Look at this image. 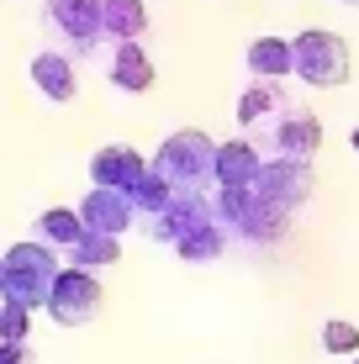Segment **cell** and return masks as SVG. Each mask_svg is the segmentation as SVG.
I'll return each mask as SVG.
<instances>
[{
    "label": "cell",
    "instance_id": "1",
    "mask_svg": "<svg viewBox=\"0 0 359 364\" xmlns=\"http://www.w3.org/2000/svg\"><path fill=\"white\" fill-rule=\"evenodd\" d=\"M212 217H217L232 237H249V243H280V237L291 232V217H286L280 206H269L254 185H217Z\"/></svg>",
    "mask_w": 359,
    "mask_h": 364
},
{
    "label": "cell",
    "instance_id": "2",
    "mask_svg": "<svg viewBox=\"0 0 359 364\" xmlns=\"http://www.w3.org/2000/svg\"><path fill=\"white\" fill-rule=\"evenodd\" d=\"M154 174H164L185 196H212L217 191V143L206 132H175L154 154Z\"/></svg>",
    "mask_w": 359,
    "mask_h": 364
},
{
    "label": "cell",
    "instance_id": "3",
    "mask_svg": "<svg viewBox=\"0 0 359 364\" xmlns=\"http://www.w3.org/2000/svg\"><path fill=\"white\" fill-rule=\"evenodd\" d=\"M58 248L53 243H11L6 248V264H0V280H6V296L21 301V306H48V296H53L58 285Z\"/></svg>",
    "mask_w": 359,
    "mask_h": 364
},
{
    "label": "cell",
    "instance_id": "4",
    "mask_svg": "<svg viewBox=\"0 0 359 364\" xmlns=\"http://www.w3.org/2000/svg\"><path fill=\"white\" fill-rule=\"evenodd\" d=\"M43 16L64 37L69 58H101L111 32H106V0H48Z\"/></svg>",
    "mask_w": 359,
    "mask_h": 364
},
{
    "label": "cell",
    "instance_id": "5",
    "mask_svg": "<svg viewBox=\"0 0 359 364\" xmlns=\"http://www.w3.org/2000/svg\"><path fill=\"white\" fill-rule=\"evenodd\" d=\"M296 48V74H301L306 85H317V90H333V85H349V43H343L338 32H301L291 37Z\"/></svg>",
    "mask_w": 359,
    "mask_h": 364
},
{
    "label": "cell",
    "instance_id": "6",
    "mask_svg": "<svg viewBox=\"0 0 359 364\" xmlns=\"http://www.w3.org/2000/svg\"><path fill=\"white\" fill-rule=\"evenodd\" d=\"M259 143L249 137V143L259 148L264 159H312L317 148H323V122L312 117V111H280L275 122H264V127H254Z\"/></svg>",
    "mask_w": 359,
    "mask_h": 364
},
{
    "label": "cell",
    "instance_id": "7",
    "mask_svg": "<svg viewBox=\"0 0 359 364\" xmlns=\"http://www.w3.org/2000/svg\"><path fill=\"white\" fill-rule=\"evenodd\" d=\"M254 191L269 200V206H280L286 217L312 200V159H264V169H259Z\"/></svg>",
    "mask_w": 359,
    "mask_h": 364
},
{
    "label": "cell",
    "instance_id": "8",
    "mask_svg": "<svg viewBox=\"0 0 359 364\" xmlns=\"http://www.w3.org/2000/svg\"><path fill=\"white\" fill-rule=\"evenodd\" d=\"M95 311H101V280H95V269H64L53 296H48V317L58 328H85Z\"/></svg>",
    "mask_w": 359,
    "mask_h": 364
},
{
    "label": "cell",
    "instance_id": "9",
    "mask_svg": "<svg viewBox=\"0 0 359 364\" xmlns=\"http://www.w3.org/2000/svg\"><path fill=\"white\" fill-rule=\"evenodd\" d=\"M80 217L90 232H106V237H122L132 232V222H138V206H132L127 191H111V185H90V196L80 200Z\"/></svg>",
    "mask_w": 359,
    "mask_h": 364
},
{
    "label": "cell",
    "instance_id": "10",
    "mask_svg": "<svg viewBox=\"0 0 359 364\" xmlns=\"http://www.w3.org/2000/svg\"><path fill=\"white\" fill-rule=\"evenodd\" d=\"M201 222H217V217H212V196H185V191H180L175 206L159 211V217H148V222H138V228L154 237V243H169V248H175L180 237L195 232Z\"/></svg>",
    "mask_w": 359,
    "mask_h": 364
},
{
    "label": "cell",
    "instance_id": "11",
    "mask_svg": "<svg viewBox=\"0 0 359 364\" xmlns=\"http://www.w3.org/2000/svg\"><path fill=\"white\" fill-rule=\"evenodd\" d=\"M101 64H106V80L117 85V90L143 95L148 85H154V64H148V53H143L138 43H106Z\"/></svg>",
    "mask_w": 359,
    "mask_h": 364
},
{
    "label": "cell",
    "instance_id": "12",
    "mask_svg": "<svg viewBox=\"0 0 359 364\" xmlns=\"http://www.w3.org/2000/svg\"><path fill=\"white\" fill-rule=\"evenodd\" d=\"M148 169H154V164H143V154H132V148L111 143V148H101V154L90 159V185H111V191H132V185H138Z\"/></svg>",
    "mask_w": 359,
    "mask_h": 364
},
{
    "label": "cell",
    "instance_id": "13",
    "mask_svg": "<svg viewBox=\"0 0 359 364\" xmlns=\"http://www.w3.org/2000/svg\"><path fill=\"white\" fill-rule=\"evenodd\" d=\"M280 111H291V100H286V90H280V80H254L249 90H243V100H238V127L254 132V127H264V122H275Z\"/></svg>",
    "mask_w": 359,
    "mask_h": 364
},
{
    "label": "cell",
    "instance_id": "14",
    "mask_svg": "<svg viewBox=\"0 0 359 364\" xmlns=\"http://www.w3.org/2000/svg\"><path fill=\"white\" fill-rule=\"evenodd\" d=\"M32 85L53 100V106H69V100L80 95V80H74L69 53H37L32 58Z\"/></svg>",
    "mask_w": 359,
    "mask_h": 364
},
{
    "label": "cell",
    "instance_id": "15",
    "mask_svg": "<svg viewBox=\"0 0 359 364\" xmlns=\"http://www.w3.org/2000/svg\"><path fill=\"white\" fill-rule=\"evenodd\" d=\"M259 169H264V154L249 137H232V143L217 148V185H254Z\"/></svg>",
    "mask_w": 359,
    "mask_h": 364
},
{
    "label": "cell",
    "instance_id": "16",
    "mask_svg": "<svg viewBox=\"0 0 359 364\" xmlns=\"http://www.w3.org/2000/svg\"><path fill=\"white\" fill-rule=\"evenodd\" d=\"M249 74L254 80H286V74H296V48L286 37H259V43H249Z\"/></svg>",
    "mask_w": 359,
    "mask_h": 364
},
{
    "label": "cell",
    "instance_id": "17",
    "mask_svg": "<svg viewBox=\"0 0 359 364\" xmlns=\"http://www.w3.org/2000/svg\"><path fill=\"white\" fill-rule=\"evenodd\" d=\"M85 232H90V228H85V217H80V211L53 206V211H43V217H37V243H53L58 254H69V248L80 243Z\"/></svg>",
    "mask_w": 359,
    "mask_h": 364
},
{
    "label": "cell",
    "instance_id": "18",
    "mask_svg": "<svg viewBox=\"0 0 359 364\" xmlns=\"http://www.w3.org/2000/svg\"><path fill=\"white\" fill-rule=\"evenodd\" d=\"M117 259H122V243H117V237L85 232L80 243L64 254V264H69V269H106V264H117Z\"/></svg>",
    "mask_w": 359,
    "mask_h": 364
},
{
    "label": "cell",
    "instance_id": "19",
    "mask_svg": "<svg viewBox=\"0 0 359 364\" xmlns=\"http://www.w3.org/2000/svg\"><path fill=\"white\" fill-rule=\"evenodd\" d=\"M222 237H227V228L222 222H201L195 232H185L180 243H175V254L185 259V264H212V259H222Z\"/></svg>",
    "mask_w": 359,
    "mask_h": 364
},
{
    "label": "cell",
    "instance_id": "20",
    "mask_svg": "<svg viewBox=\"0 0 359 364\" xmlns=\"http://www.w3.org/2000/svg\"><path fill=\"white\" fill-rule=\"evenodd\" d=\"M106 32H111V43H138L148 32L143 0H106Z\"/></svg>",
    "mask_w": 359,
    "mask_h": 364
},
{
    "label": "cell",
    "instance_id": "21",
    "mask_svg": "<svg viewBox=\"0 0 359 364\" xmlns=\"http://www.w3.org/2000/svg\"><path fill=\"white\" fill-rule=\"evenodd\" d=\"M27 317L32 306H21V301H0V333H6V343H27Z\"/></svg>",
    "mask_w": 359,
    "mask_h": 364
},
{
    "label": "cell",
    "instance_id": "22",
    "mask_svg": "<svg viewBox=\"0 0 359 364\" xmlns=\"http://www.w3.org/2000/svg\"><path fill=\"white\" fill-rule=\"evenodd\" d=\"M323 348H328V354H359V328H354V322H328V328H323Z\"/></svg>",
    "mask_w": 359,
    "mask_h": 364
},
{
    "label": "cell",
    "instance_id": "23",
    "mask_svg": "<svg viewBox=\"0 0 359 364\" xmlns=\"http://www.w3.org/2000/svg\"><path fill=\"white\" fill-rule=\"evenodd\" d=\"M0 364H32V348L27 343H6V359Z\"/></svg>",
    "mask_w": 359,
    "mask_h": 364
},
{
    "label": "cell",
    "instance_id": "24",
    "mask_svg": "<svg viewBox=\"0 0 359 364\" xmlns=\"http://www.w3.org/2000/svg\"><path fill=\"white\" fill-rule=\"evenodd\" d=\"M338 6H354V11H359V0H338Z\"/></svg>",
    "mask_w": 359,
    "mask_h": 364
},
{
    "label": "cell",
    "instance_id": "25",
    "mask_svg": "<svg viewBox=\"0 0 359 364\" xmlns=\"http://www.w3.org/2000/svg\"><path fill=\"white\" fill-rule=\"evenodd\" d=\"M354 148H359V132H354Z\"/></svg>",
    "mask_w": 359,
    "mask_h": 364
},
{
    "label": "cell",
    "instance_id": "26",
    "mask_svg": "<svg viewBox=\"0 0 359 364\" xmlns=\"http://www.w3.org/2000/svg\"><path fill=\"white\" fill-rule=\"evenodd\" d=\"M354 364H359V359H354Z\"/></svg>",
    "mask_w": 359,
    "mask_h": 364
}]
</instances>
